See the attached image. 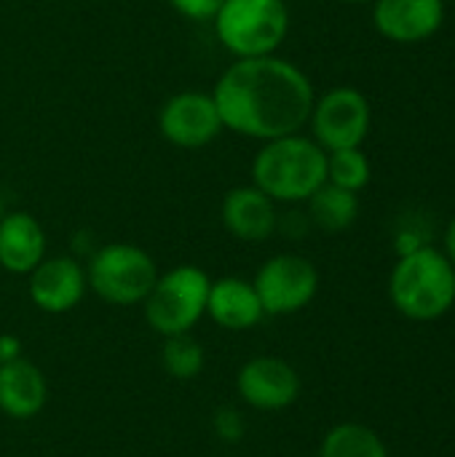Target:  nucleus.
<instances>
[{
    "label": "nucleus",
    "instance_id": "nucleus-16",
    "mask_svg": "<svg viewBox=\"0 0 455 457\" xmlns=\"http://www.w3.org/2000/svg\"><path fill=\"white\" fill-rule=\"evenodd\" d=\"M206 316L228 332H247L265 319V311L252 281L239 276H223L209 287Z\"/></svg>",
    "mask_w": 455,
    "mask_h": 457
},
{
    "label": "nucleus",
    "instance_id": "nucleus-7",
    "mask_svg": "<svg viewBox=\"0 0 455 457\" xmlns=\"http://www.w3.org/2000/svg\"><path fill=\"white\" fill-rule=\"evenodd\" d=\"M373 110L367 96L354 86H335L314 99L308 129L311 139L324 150H349L362 147L370 134Z\"/></svg>",
    "mask_w": 455,
    "mask_h": 457
},
{
    "label": "nucleus",
    "instance_id": "nucleus-20",
    "mask_svg": "<svg viewBox=\"0 0 455 457\" xmlns=\"http://www.w3.org/2000/svg\"><path fill=\"white\" fill-rule=\"evenodd\" d=\"M373 166L370 158L362 153V147L349 150H333L327 153V182L351 193H362L370 185Z\"/></svg>",
    "mask_w": 455,
    "mask_h": 457
},
{
    "label": "nucleus",
    "instance_id": "nucleus-12",
    "mask_svg": "<svg viewBox=\"0 0 455 457\" xmlns=\"http://www.w3.org/2000/svg\"><path fill=\"white\" fill-rule=\"evenodd\" d=\"M445 0H373V24L392 43L413 46L440 32Z\"/></svg>",
    "mask_w": 455,
    "mask_h": 457
},
{
    "label": "nucleus",
    "instance_id": "nucleus-8",
    "mask_svg": "<svg viewBox=\"0 0 455 457\" xmlns=\"http://www.w3.org/2000/svg\"><path fill=\"white\" fill-rule=\"evenodd\" d=\"M252 284L265 316H292L314 303L319 292V270L311 260L284 252L268 257L257 268Z\"/></svg>",
    "mask_w": 455,
    "mask_h": 457
},
{
    "label": "nucleus",
    "instance_id": "nucleus-4",
    "mask_svg": "<svg viewBox=\"0 0 455 457\" xmlns=\"http://www.w3.org/2000/svg\"><path fill=\"white\" fill-rule=\"evenodd\" d=\"M212 24L233 59L271 56L290 35V8L284 0H223Z\"/></svg>",
    "mask_w": 455,
    "mask_h": 457
},
{
    "label": "nucleus",
    "instance_id": "nucleus-21",
    "mask_svg": "<svg viewBox=\"0 0 455 457\" xmlns=\"http://www.w3.org/2000/svg\"><path fill=\"white\" fill-rule=\"evenodd\" d=\"M212 428L220 436V442H225V445H239L247 434V423L236 407H220L212 415Z\"/></svg>",
    "mask_w": 455,
    "mask_h": 457
},
{
    "label": "nucleus",
    "instance_id": "nucleus-1",
    "mask_svg": "<svg viewBox=\"0 0 455 457\" xmlns=\"http://www.w3.org/2000/svg\"><path fill=\"white\" fill-rule=\"evenodd\" d=\"M212 99L225 131L268 142L308 126L316 91L295 62L271 54L236 59L217 78Z\"/></svg>",
    "mask_w": 455,
    "mask_h": 457
},
{
    "label": "nucleus",
    "instance_id": "nucleus-6",
    "mask_svg": "<svg viewBox=\"0 0 455 457\" xmlns=\"http://www.w3.org/2000/svg\"><path fill=\"white\" fill-rule=\"evenodd\" d=\"M158 273L161 270L150 252H145L137 244H123V241L99 246L86 265L88 289L102 303L118 305V308L142 305Z\"/></svg>",
    "mask_w": 455,
    "mask_h": 457
},
{
    "label": "nucleus",
    "instance_id": "nucleus-9",
    "mask_svg": "<svg viewBox=\"0 0 455 457\" xmlns=\"http://www.w3.org/2000/svg\"><path fill=\"white\" fill-rule=\"evenodd\" d=\"M158 131L180 150H201L225 129L212 91H177L158 110Z\"/></svg>",
    "mask_w": 455,
    "mask_h": 457
},
{
    "label": "nucleus",
    "instance_id": "nucleus-14",
    "mask_svg": "<svg viewBox=\"0 0 455 457\" xmlns=\"http://www.w3.org/2000/svg\"><path fill=\"white\" fill-rule=\"evenodd\" d=\"M43 225L27 212H5L0 217V268L11 276H29L48 254Z\"/></svg>",
    "mask_w": 455,
    "mask_h": 457
},
{
    "label": "nucleus",
    "instance_id": "nucleus-23",
    "mask_svg": "<svg viewBox=\"0 0 455 457\" xmlns=\"http://www.w3.org/2000/svg\"><path fill=\"white\" fill-rule=\"evenodd\" d=\"M24 356V343L16 335H0V364L16 361Z\"/></svg>",
    "mask_w": 455,
    "mask_h": 457
},
{
    "label": "nucleus",
    "instance_id": "nucleus-5",
    "mask_svg": "<svg viewBox=\"0 0 455 457\" xmlns=\"http://www.w3.org/2000/svg\"><path fill=\"white\" fill-rule=\"evenodd\" d=\"M212 278L196 265H177L158 273L150 295L142 303L145 321L161 337L188 335L206 316Z\"/></svg>",
    "mask_w": 455,
    "mask_h": 457
},
{
    "label": "nucleus",
    "instance_id": "nucleus-25",
    "mask_svg": "<svg viewBox=\"0 0 455 457\" xmlns=\"http://www.w3.org/2000/svg\"><path fill=\"white\" fill-rule=\"evenodd\" d=\"M5 214V204H3V195H0V217Z\"/></svg>",
    "mask_w": 455,
    "mask_h": 457
},
{
    "label": "nucleus",
    "instance_id": "nucleus-2",
    "mask_svg": "<svg viewBox=\"0 0 455 457\" xmlns=\"http://www.w3.org/2000/svg\"><path fill=\"white\" fill-rule=\"evenodd\" d=\"M249 171L252 185L276 204H306L327 182V153L298 131L263 142Z\"/></svg>",
    "mask_w": 455,
    "mask_h": 457
},
{
    "label": "nucleus",
    "instance_id": "nucleus-24",
    "mask_svg": "<svg viewBox=\"0 0 455 457\" xmlns=\"http://www.w3.org/2000/svg\"><path fill=\"white\" fill-rule=\"evenodd\" d=\"M445 257L453 262V268H455V217L451 220V225H448V230H445Z\"/></svg>",
    "mask_w": 455,
    "mask_h": 457
},
{
    "label": "nucleus",
    "instance_id": "nucleus-13",
    "mask_svg": "<svg viewBox=\"0 0 455 457\" xmlns=\"http://www.w3.org/2000/svg\"><path fill=\"white\" fill-rule=\"evenodd\" d=\"M276 201L268 198L260 187L249 185H239L231 187L223 198L220 206V220L223 228L244 244H260L268 241L276 228H279V212H276Z\"/></svg>",
    "mask_w": 455,
    "mask_h": 457
},
{
    "label": "nucleus",
    "instance_id": "nucleus-22",
    "mask_svg": "<svg viewBox=\"0 0 455 457\" xmlns=\"http://www.w3.org/2000/svg\"><path fill=\"white\" fill-rule=\"evenodd\" d=\"M180 16L190 21H212L215 13L220 11L223 0H166Z\"/></svg>",
    "mask_w": 455,
    "mask_h": 457
},
{
    "label": "nucleus",
    "instance_id": "nucleus-11",
    "mask_svg": "<svg viewBox=\"0 0 455 457\" xmlns=\"http://www.w3.org/2000/svg\"><path fill=\"white\" fill-rule=\"evenodd\" d=\"M86 292H88L86 268L75 257H67V254L46 257L27 276V295L32 305L51 316H62L78 308Z\"/></svg>",
    "mask_w": 455,
    "mask_h": 457
},
{
    "label": "nucleus",
    "instance_id": "nucleus-26",
    "mask_svg": "<svg viewBox=\"0 0 455 457\" xmlns=\"http://www.w3.org/2000/svg\"><path fill=\"white\" fill-rule=\"evenodd\" d=\"M343 3H373V0H343Z\"/></svg>",
    "mask_w": 455,
    "mask_h": 457
},
{
    "label": "nucleus",
    "instance_id": "nucleus-3",
    "mask_svg": "<svg viewBox=\"0 0 455 457\" xmlns=\"http://www.w3.org/2000/svg\"><path fill=\"white\" fill-rule=\"evenodd\" d=\"M392 305L410 321H437L455 305V268L442 249L421 244L400 254L389 276Z\"/></svg>",
    "mask_w": 455,
    "mask_h": 457
},
{
    "label": "nucleus",
    "instance_id": "nucleus-18",
    "mask_svg": "<svg viewBox=\"0 0 455 457\" xmlns=\"http://www.w3.org/2000/svg\"><path fill=\"white\" fill-rule=\"evenodd\" d=\"M319 457H392L383 439L362 423H338L319 445Z\"/></svg>",
    "mask_w": 455,
    "mask_h": 457
},
{
    "label": "nucleus",
    "instance_id": "nucleus-17",
    "mask_svg": "<svg viewBox=\"0 0 455 457\" xmlns=\"http://www.w3.org/2000/svg\"><path fill=\"white\" fill-rule=\"evenodd\" d=\"M308 220L324 233H343L359 217V193L324 182L308 201Z\"/></svg>",
    "mask_w": 455,
    "mask_h": 457
},
{
    "label": "nucleus",
    "instance_id": "nucleus-19",
    "mask_svg": "<svg viewBox=\"0 0 455 457\" xmlns=\"http://www.w3.org/2000/svg\"><path fill=\"white\" fill-rule=\"evenodd\" d=\"M161 367L172 380L188 383L196 380L204 367H206V353L204 345L188 332V335H174V337H164V348H161Z\"/></svg>",
    "mask_w": 455,
    "mask_h": 457
},
{
    "label": "nucleus",
    "instance_id": "nucleus-15",
    "mask_svg": "<svg viewBox=\"0 0 455 457\" xmlns=\"http://www.w3.org/2000/svg\"><path fill=\"white\" fill-rule=\"evenodd\" d=\"M48 402V380L29 359L0 364V412L11 420H32Z\"/></svg>",
    "mask_w": 455,
    "mask_h": 457
},
{
    "label": "nucleus",
    "instance_id": "nucleus-10",
    "mask_svg": "<svg viewBox=\"0 0 455 457\" xmlns=\"http://www.w3.org/2000/svg\"><path fill=\"white\" fill-rule=\"evenodd\" d=\"M298 370L279 356H255L241 364L236 375V391L241 402L257 412H282L300 396Z\"/></svg>",
    "mask_w": 455,
    "mask_h": 457
}]
</instances>
